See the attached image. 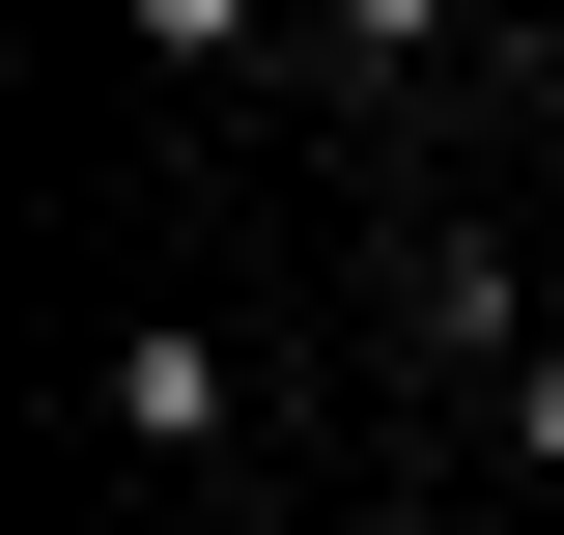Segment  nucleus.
Returning <instances> with one entry per match:
<instances>
[{"label":"nucleus","instance_id":"7ed1b4c3","mask_svg":"<svg viewBox=\"0 0 564 535\" xmlns=\"http://www.w3.org/2000/svg\"><path fill=\"white\" fill-rule=\"evenodd\" d=\"M480 423H508V479H564V338H536V367H508Z\"/></svg>","mask_w":564,"mask_h":535},{"label":"nucleus","instance_id":"f257e3e1","mask_svg":"<svg viewBox=\"0 0 564 535\" xmlns=\"http://www.w3.org/2000/svg\"><path fill=\"white\" fill-rule=\"evenodd\" d=\"M85 423H113L141 479H198L226 423H254V338H226V310H113V367H85Z\"/></svg>","mask_w":564,"mask_h":535},{"label":"nucleus","instance_id":"f03ea898","mask_svg":"<svg viewBox=\"0 0 564 535\" xmlns=\"http://www.w3.org/2000/svg\"><path fill=\"white\" fill-rule=\"evenodd\" d=\"M395 338H423V367H480V395H508V367H536L564 310H536V282L480 254V226H423V254H395Z\"/></svg>","mask_w":564,"mask_h":535}]
</instances>
